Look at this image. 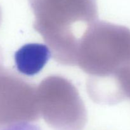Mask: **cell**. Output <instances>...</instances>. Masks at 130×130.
Masks as SVG:
<instances>
[{
	"instance_id": "7a4b0ae2",
	"label": "cell",
	"mask_w": 130,
	"mask_h": 130,
	"mask_svg": "<svg viewBox=\"0 0 130 130\" xmlns=\"http://www.w3.org/2000/svg\"><path fill=\"white\" fill-rule=\"evenodd\" d=\"M33 27L59 64L77 65L82 37L98 20L96 0H29Z\"/></svg>"
},
{
	"instance_id": "ba28073f",
	"label": "cell",
	"mask_w": 130,
	"mask_h": 130,
	"mask_svg": "<svg viewBox=\"0 0 130 130\" xmlns=\"http://www.w3.org/2000/svg\"><path fill=\"white\" fill-rule=\"evenodd\" d=\"M1 19H2V11H1V8L0 7V24H1Z\"/></svg>"
},
{
	"instance_id": "3957f363",
	"label": "cell",
	"mask_w": 130,
	"mask_h": 130,
	"mask_svg": "<svg viewBox=\"0 0 130 130\" xmlns=\"http://www.w3.org/2000/svg\"><path fill=\"white\" fill-rule=\"evenodd\" d=\"M40 115L54 130H83L87 111L79 92L71 81L59 75L43 79L37 87Z\"/></svg>"
},
{
	"instance_id": "5b68a950",
	"label": "cell",
	"mask_w": 130,
	"mask_h": 130,
	"mask_svg": "<svg viewBox=\"0 0 130 130\" xmlns=\"http://www.w3.org/2000/svg\"><path fill=\"white\" fill-rule=\"evenodd\" d=\"M52 56L46 45L28 43L15 53V67L23 75L34 76L40 72Z\"/></svg>"
},
{
	"instance_id": "52a82bcc",
	"label": "cell",
	"mask_w": 130,
	"mask_h": 130,
	"mask_svg": "<svg viewBox=\"0 0 130 130\" xmlns=\"http://www.w3.org/2000/svg\"><path fill=\"white\" fill-rule=\"evenodd\" d=\"M0 130H41L40 127L36 124L30 122H20L6 126Z\"/></svg>"
},
{
	"instance_id": "9c48e42d",
	"label": "cell",
	"mask_w": 130,
	"mask_h": 130,
	"mask_svg": "<svg viewBox=\"0 0 130 130\" xmlns=\"http://www.w3.org/2000/svg\"><path fill=\"white\" fill-rule=\"evenodd\" d=\"M2 64V62H1V57H0V66Z\"/></svg>"
},
{
	"instance_id": "8992f818",
	"label": "cell",
	"mask_w": 130,
	"mask_h": 130,
	"mask_svg": "<svg viewBox=\"0 0 130 130\" xmlns=\"http://www.w3.org/2000/svg\"><path fill=\"white\" fill-rule=\"evenodd\" d=\"M119 87L125 98L130 99V66L120 70L117 76Z\"/></svg>"
},
{
	"instance_id": "277c9868",
	"label": "cell",
	"mask_w": 130,
	"mask_h": 130,
	"mask_svg": "<svg viewBox=\"0 0 130 130\" xmlns=\"http://www.w3.org/2000/svg\"><path fill=\"white\" fill-rule=\"evenodd\" d=\"M37 87L0 66V129L40 118Z\"/></svg>"
},
{
	"instance_id": "6da1fadb",
	"label": "cell",
	"mask_w": 130,
	"mask_h": 130,
	"mask_svg": "<svg viewBox=\"0 0 130 130\" xmlns=\"http://www.w3.org/2000/svg\"><path fill=\"white\" fill-rule=\"evenodd\" d=\"M77 65L89 75L86 89L90 97L118 96L121 90L117 75L130 66V29L102 20L95 22L82 37Z\"/></svg>"
}]
</instances>
